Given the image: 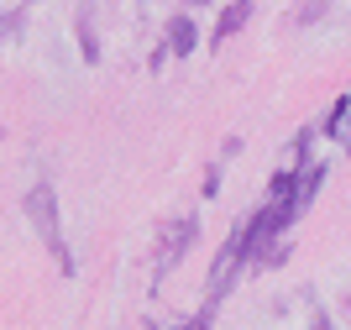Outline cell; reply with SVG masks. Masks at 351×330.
Instances as JSON below:
<instances>
[{"label": "cell", "instance_id": "obj_1", "mask_svg": "<svg viewBox=\"0 0 351 330\" xmlns=\"http://www.w3.org/2000/svg\"><path fill=\"white\" fill-rule=\"evenodd\" d=\"M27 220H32V231H37V241L53 252L58 273H73L69 241H63V226H58V194H53V184H47V178L27 189Z\"/></svg>", "mask_w": 351, "mask_h": 330}, {"label": "cell", "instance_id": "obj_2", "mask_svg": "<svg viewBox=\"0 0 351 330\" xmlns=\"http://www.w3.org/2000/svg\"><path fill=\"white\" fill-rule=\"evenodd\" d=\"M194 241H199V215H178V220H168V226L158 231V268H152V273L168 278L178 262H184V252H189Z\"/></svg>", "mask_w": 351, "mask_h": 330}, {"label": "cell", "instance_id": "obj_3", "mask_svg": "<svg viewBox=\"0 0 351 330\" xmlns=\"http://www.w3.org/2000/svg\"><path fill=\"white\" fill-rule=\"evenodd\" d=\"M162 43H168V53H173V58H189L194 47H199V27H194V16L178 11L173 21H168V32H162Z\"/></svg>", "mask_w": 351, "mask_h": 330}, {"label": "cell", "instance_id": "obj_4", "mask_svg": "<svg viewBox=\"0 0 351 330\" xmlns=\"http://www.w3.org/2000/svg\"><path fill=\"white\" fill-rule=\"evenodd\" d=\"M252 21V0H226V11H220V21H215V32H210V47H220V43H231L236 32Z\"/></svg>", "mask_w": 351, "mask_h": 330}, {"label": "cell", "instance_id": "obj_5", "mask_svg": "<svg viewBox=\"0 0 351 330\" xmlns=\"http://www.w3.org/2000/svg\"><path fill=\"white\" fill-rule=\"evenodd\" d=\"M73 27H79V58H84V63H100V37H95V5H79Z\"/></svg>", "mask_w": 351, "mask_h": 330}, {"label": "cell", "instance_id": "obj_6", "mask_svg": "<svg viewBox=\"0 0 351 330\" xmlns=\"http://www.w3.org/2000/svg\"><path fill=\"white\" fill-rule=\"evenodd\" d=\"M320 178H325V163H299V215H304V204L315 200V189H320Z\"/></svg>", "mask_w": 351, "mask_h": 330}, {"label": "cell", "instance_id": "obj_7", "mask_svg": "<svg viewBox=\"0 0 351 330\" xmlns=\"http://www.w3.org/2000/svg\"><path fill=\"white\" fill-rule=\"evenodd\" d=\"M325 5H330V0H309L304 11H293V21H299V27H309V21H320V11Z\"/></svg>", "mask_w": 351, "mask_h": 330}, {"label": "cell", "instance_id": "obj_8", "mask_svg": "<svg viewBox=\"0 0 351 330\" xmlns=\"http://www.w3.org/2000/svg\"><path fill=\"white\" fill-rule=\"evenodd\" d=\"M178 330H210V309H205V315H194L189 325H178Z\"/></svg>", "mask_w": 351, "mask_h": 330}, {"label": "cell", "instance_id": "obj_9", "mask_svg": "<svg viewBox=\"0 0 351 330\" xmlns=\"http://www.w3.org/2000/svg\"><path fill=\"white\" fill-rule=\"evenodd\" d=\"M11 32H16V16H5V11H0V37H11Z\"/></svg>", "mask_w": 351, "mask_h": 330}, {"label": "cell", "instance_id": "obj_10", "mask_svg": "<svg viewBox=\"0 0 351 330\" xmlns=\"http://www.w3.org/2000/svg\"><path fill=\"white\" fill-rule=\"evenodd\" d=\"M315 330H336V325H330V315H325V309H315Z\"/></svg>", "mask_w": 351, "mask_h": 330}, {"label": "cell", "instance_id": "obj_11", "mask_svg": "<svg viewBox=\"0 0 351 330\" xmlns=\"http://www.w3.org/2000/svg\"><path fill=\"white\" fill-rule=\"evenodd\" d=\"M184 5H215V0H184Z\"/></svg>", "mask_w": 351, "mask_h": 330}]
</instances>
